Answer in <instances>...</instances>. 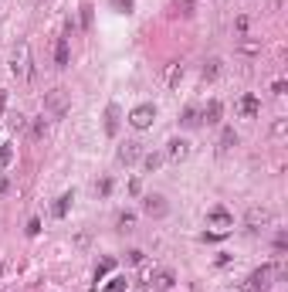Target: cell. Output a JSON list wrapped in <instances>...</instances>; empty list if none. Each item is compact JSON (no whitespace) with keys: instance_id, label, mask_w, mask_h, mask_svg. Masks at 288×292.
<instances>
[{"instance_id":"cell-1","label":"cell","mask_w":288,"mask_h":292,"mask_svg":"<svg viewBox=\"0 0 288 292\" xmlns=\"http://www.w3.org/2000/svg\"><path fill=\"white\" fill-rule=\"evenodd\" d=\"M285 275V265L278 262V265H261V269H254L248 275V282H244V292H271L275 286V279H282Z\"/></svg>"},{"instance_id":"cell-2","label":"cell","mask_w":288,"mask_h":292,"mask_svg":"<svg viewBox=\"0 0 288 292\" xmlns=\"http://www.w3.org/2000/svg\"><path fill=\"white\" fill-rule=\"evenodd\" d=\"M68 109H72V102H68V92H65V89H51V92L44 96V112L51 119H65Z\"/></svg>"},{"instance_id":"cell-3","label":"cell","mask_w":288,"mask_h":292,"mask_svg":"<svg viewBox=\"0 0 288 292\" xmlns=\"http://www.w3.org/2000/svg\"><path fill=\"white\" fill-rule=\"evenodd\" d=\"M207 228H214L217 234L234 231V214H230L224 204H217V207H211V211H207Z\"/></svg>"},{"instance_id":"cell-4","label":"cell","mask_w":288,"mask_h":292,"mask_svg":"<svg viewBox=\"0 0 288 292\" xmlns=\"http://www.w3.org/2000/svg\"><path fill=\"white\" fill-rule=\"evenodd\" d=\"M10 72H14L20 82L31 75V44H27V41H20L17 48H14V58H10Z\"/></svg>"},{"instance_id":"cell-5","label":"cell","mask_w":288,"mask_h":292,"mask_svg":"<svg viewBox=\"0 0 288 292\" xmlns=\"http://www.w3.org/2000/svg\"><path fill=\"white\" fill-rule=\"evenodd\" d=\"M156 119V105L153 102H143V105H136L133 112H129V126L133 129H149Z\"/></svg>"},{"instance_id":"cell-6","label":"cell","mask_w":288,"mask_h":292,"mask_svg":"<svg viewBox=\"0 0 288 292\" xmlns=\"http://www.w3.org/2000/svg\"><path fill=\"white\" fill-rule=\"evenodd\" d=\"M146 286H153V289H159V292H173V286H176V272H173V269H156V272H149Z\"/></svg>"},{"instance_id":"cell-7","label":"cell","mask_w":288,"mask_h":292,"mask_svg":"<svg viewBox=\"0 0 288 292\" xmlns=\"http://www.w3.org/2000/svg\"><path fill=\"white\" fill-rule=\"evenodd\" d=\"M166 211H170V204H166V197H163V194H146V197H143V214L166 217Z\"/></svg>"},{"instance_id":"cell-8","label":"cell","mask_w":288,"mask_h":292,"mask_svg":"<svg viewBox=\"0 0 288 292\" xmlns=\"http://www.w3.org/2000/svg\"><path fill=\"white\" fill-rule=\"evenodd\" d=\"M258 112H261V98L258 96H241L237 98V116L241 119H258Z\"/></svg>"},{"instance_id":"cell-9","label":"cell","mask_w":288,"mask_h":292,"mask_svg":"<svg viewBox=\"0 0 288 292\" xmlns=\"http://www.w3.org/2000/svg\"><path fill=\"white\" fill-rule=\"evenodd\" d=\"M190 156V139H170L166 143V160H173V163H180V160H187Z\"/></svg>"},{"instance_id":"cell-10","label":"cell","mask_w":288,"mask_h":292,"mask_svg":"<svg viewBox=\"0 0 288 292\" xmlns=\"http://www.w3.org/2000/svg\"><path fill=\"white\" fill-rule=\"evenodd\" d=\"M139 156H143V146H139V143H122V146H119V153H115V160H119V163H126V167H133Z\"/></svg>"},{"instance_id":"cell-11","label":"cell","mask_w":288,"mask_h":292,"mask_svg":"<svg viewBox=\"0 0 288 292\" xmlns=\"http://www.w3.org/2000/svg\"><path fill=\"white\" fill-rule=\"evenodd\" d=\"M220 116H224V105H220L217 98H211V102H207V109L200 112V122H204V126H217Z\"/></svg>"},{"instance_id":"cell-12","label":"cell","mask_w":288,"mask_h":292,"mask_svg":"<svg viewBox=\"0 0 288 292\" xmlns=\"http://www.w3.org/2000/svg\"><path fill=\"white\" fill-rule=\"evenodd\" d=\"M244 221H248L251 231H258L261 224H268V221H271V211H268V207H248V217H244Z\"/></svg>"},{"instance_id":"cell-13","label":"cell","mask_w":288,"mask_h":292,"mask_svg":"<svg viewBox=\"0 0 288 292\" xmlns=\"http://www.w3.org/2000/svg\"><path fill=\"white\" fill-rule=\"evenodd\" d=\"M220 75H224V58L204 61V68H200V78H204V82H217Z\"/></svg>"},{"instance_id":"cell-14","label":"cell","mask_w":288,"mask_h":292,"mask_svg":"<svg viewBox=\"0 0 288 292\" xmlns=\"http://www.w3.org/2000/svg\"><path fill=\"white\" fill-rule=\"evenodd\" d=\"M68 61H72L68 38H58V44H55V65H58V68H68Z\"/></svg>"},{"instance_id":"cell-15","label":"cell","mask_w":288,"mask_h":292,"mask_svg":"<svg viewBox=\"0 0 288 292\" xmlns=\"http://www.w3.org/2000/svg\"><path fill=\"white\" fill-rule=\"evenodd\" d=\"M105 133H109V136L119 133V105H115V102L105 109Z\"/></svg>"},{"instance_id":"cell-16","label":"cell","mask_w":288,"mask_h":292,"mask_svg":"<svg viewBox=\"0 0 288 292\" xmlns=\"http://www.w3.org/2000/svg\"><path fill=\"white\" fill-rule=\"evenodd\" d=\"M230 146H237V133H234V129H220V139H217V150H220V153H227Z\"/></svg>"},{"instance_id":"cell-17","label":"cell","mask_w":288,"mask_h":292,"mask_svg":"<svg viewBox=\"0 0 288 292\" xmlns=\"http://www.w3.org/2000/svg\"><path fill=\"white\" fill-rule=\"evenodd\" d=\"M126 286H129V279H126V275H112V279L102 286V292H126Z\"/></svg>"},{"instance_id":"cell-18","label":"cell","mask_w":288,"mask_h":292,"mask_svg":"<svg viewBox=\"0 0 288 292\" xmlns=\"http://www.w3.org/2000/svg\"><path fill=\"white\" fill-rule=\"evenodd\" d=\"M72 200H75V194H61V197H58V204H55V217H65V214H68Z\"/></svg>"},{"instance_id":"cell-19","label":"cell","mask_w":288,"mask_h":292,"mask_svg":"<svg viewBox=\"0 0 288 292\" xmlns=\"http://www.w3.org/2000/svg\"><path fill=\"white\" fill-rule=\"evenodd\" d=\"M173 7L180 17H193V0H173Z\"/></svg>"},{"instance_id":"cell-20","label":"cell","mask_w":288,"mask_h":292,"mask_svg":"<svg viewBox=\"0 0 288 292\" xmlns=\"http://www.w3.org/2000/svg\"><path fill=\"white\" fill-rule=\"evenodd\" d=\"M180 122H183L187 129H193V126H200V112H197V109H187V112H183V119H180Z\"/></svg>"},{"instance_id":"cell-21","label":"cell","mask_w":288,"mask_h":292,"mask_svg":"<svg viewBox=\"0 0 288 292\" xmlns=\"http://www.w3.org/2000/svg\"><path fill=\"white\" fill-rule=\"evenodd\" d=\"M10 160H14V146L10 143H0V167H10Z\"/></svg>"},{"instance_id":"cell-22","label":"cell","mask_w":288,"mask_h":292,"mask_svg":"<svg viewBox=\"0 0 288 292\" xmlns=\"http://www.w3.org/2000/svg\"><path fill=\"white\" fill-rule=\"evenodd\" d=\"M115 224H119L122 231H129V228H133V224H136V214H129V211H122V214L115 217Z\"/></svg>"},{"instance_id":"cell-23","label":"cell","mask_w":288,"mask_h":292,"mask_svg":"<svg viewBox=\"0 0 288 292\" xmlns=\"http://www.w3.org/2000/svg\"><path fill=\"white\" fill-rule=\"evenodd\" d=\"M112 265H115L112 258H102V265H98V269H95V282H102V279H105V275L112 272Z\"/></svg>"},{"instance_id":"cell-24","label":"cell","mask_w":288,"mask_h":292,"mask_svg":"<svg viewBox=\"0 0 288 292\" xmlns=\"http://www.w3.org/2000/svg\"><path fill=\"white\" fill-rule=\"evenodd\" d=\"M180 82H183V65H173L170 68V89H176Z\"/></svg>"},{"instance_id":"cell-25","label":"cell","mask_w":288,"mask_h":292,"mask_svg":"<svg viewBox=\"0 0 288 292\" xmlns=\"http://www.w3.org/2000/svg\"><path fill=\"white\" fill-rule=\"evenodd\" d=\"M159 163H163V156H156V153H149V156H143V167H146V170H156V167H159Z\"/></svg>"},{"instance_id":"cell-26","label":"cell","mask_w":288,"mask_h":292,"mask_svg":"<svg viewBox=\"0 0 288 292\" xmlns=\"http://www.w3.org/2000/svg\"><path fill=\"white\" fill-rule=\"evenodd\" d=\"M126 262H129V265H143V262H146V255L139 252V248H133V252L126 255Z\"/></svg>"},{"instance_id":"cell-27","label":"cell","mask_w":288,"mask_h":292,"mask_svg":"<svg viewBox=\"0 0 288 292\" xmlns=\"http://www.w3.org/2000/svg\"><path fill=\"white\" fill-rule=\"evenodd\" d=\"M81 27H85V31L92 27V3H85V7H81Z\"/></svg>"},{"instance_id":"cell-28","label":"cell","mask_w":288,"mask_h":292,"mask_svg":"<svg viewBox=\"0 0 288 292\" xmlns=\"http://www.w3.org/2000/svg\"><path fill=\"white\" fill-rule=\"evenodd\" d=\"M285 89H288V82H285V78H278V82L271 85V92H275V96H285Z\"/></svg>"},{"instance_id":"cell-29","label":"cell","mask_w":288,"mask_h":292,"mask_svg":"<svg viewBox=\"0 0 288 292\" xmlns=\"http://www.w3.org/2000/svg\"><path fill=\"white\" fill-rule=\"evenodd\" d=\"M44 133H48V122H44V116H41L38 122H34V136H44Z\"/></svg>"},{"instance_id":"cell-30","label":"cell","mask_w":288,"mask_h":292,"mask_svg":"<svg viewBox=\"0 0 288 292\" xmlns=\"http://www.w3.org/2000/svg\"><path fill=\"white\" fill-rule=\"evenodd\" d=\"M112 3L122 10V14H129V10H133V0H112Z\"/></svg>"},{"instance_id":"cell-31","label":"cell","mask_w":288,"mask_h":292,"mask_svg":"<svg viewBox=\"0 0 288 292\" xmlns=\"http://www.w3.org/2000/svg\"><path fill=\"white\" fill-rule=\"evenodd\" d=\"M38 231H41V221H38V217H34V221L27 224V234H38Z\"/></svg>"},{"instance_id":"cell-32","label":"cell","mask_w":288,"mask_h":292,"mask_svg":"<svg viewBox=\"0 0 288 292\" xmlns=\"http://www.w3.org/2000/svg\"><path fill=\"white\" fill-rule=\"evenodd\" d=\"M3 102H7V96H3V92H0V116H3Z\"/></svg>"},{"instance_id":"cell-33","label":"cell","mask_w":288,"mask_h":292,"mask_svg":"<svg viewBox=\"0 0 288 292\" xmlns=\"http://www.w3.org/2000/svg\"><path fill=\"white\" fill-rule=\"evenodd\" d=\"M0 275H3V269H0Z\"/></svg>"}]
</instances>
